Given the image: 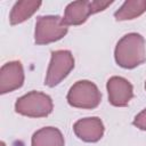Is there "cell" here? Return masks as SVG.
<instances>
[{"instance_id": "8fae6325", "label": "cell", "mask_w": 146, "mask_h": 146, "mask_svg": "<svg viewBox=\"0 0 146 146\" xmlns=\"http://www.w3.org/2000/svg\"><path fill=\"white\" fill-rule=\"evenodd\" d=\"M42 2L41 1H35V0H23V1H17L9 14V22L11 25H17L26 19H29L31 16H33L36 10L41 7Z\"/></svg>"}, {"instance_id": "9a60e30c", "label": "cell", "mask_w": 146, "mask_h": 146, "mask_svg": "<svg viewBox=\"0 0 146 146\" xmlns=\"http://www.w3.org/2000/svg\"><path fill=\"white\" fill-rule=\"evenodd\" d=\"M0 146H6V144H5L3 141H1V143H0Z\"/></svg>"}, {"instance_id": "3957f363", "label": "cell", "mask_w": 146, "mask_h": 146, "mask_svg": "<svg viewBox=\"0 0 146 146\" xmlns=\"http://www.w3.org/2000/svg\"><path fill=\"white\" fill-rule=\"evenodd\" d=\"M66 99L72 107L92 110L100 104L102 94L94 82L89 80H80L70 88Z\"/></svg>"}, {"instance_id": "7c38bea8", "label": "cell", "mask_w": 146, "mask_h": 146, "mask_svg": "<svg viewBox=\"0 0 146 146\" xmlns=\"http://www.w3.org/2000/svg\"><path fill=\"white\" fill-rule=\"evenodd\" d=\"M146 11V0H127L114 13L116 21H131Z\"/></svg>"}, {"instance_id": "5b68a950", "label": "cell", "mask_w": 146, "mask_h": 146, "mask_svg": "<svg viewBox=\"0 0 146 146\" xmlns=\"http://www.w3.org/2000/svg\"><path fill=\"white\" fill-rule=\"evenodd\" d=\"M74 68V57L70 50H55L48 65L44 83L52 88L58 86Z\"/></svg>"}, {"instance_id": "30bf717a", "label": "cell", "mask_w": 146, "mask_h": 146, "mask_svg": "<svg viewBox=\"0 0 146 146\" xmlns=\"http://www.w3.org/2000/svg\"><path fill=\"white\" fill-rule=\"evenodd\" d=\"M64 136L55 127H44L36 130L31 138V146H64Z\"/></svg>"}, {"instance_id": "52a82bcc", "label": "cell", "mask_w": 146, "mask_h": 146, "mask_svg": "<svg viewBox=\"0 0 146 146\" xmlns=\"http://www.w3.org/2000/svg\"><path fill=\"white\" fill-rule=\"evenodd\" d=\"M23 65L18 60L3 64L0 70V94L5 95L19 89L24 83Z\"/></svg>"}, {"instance_id": "8992f818", "label": "cell", "mask_w": 146, "mask_h": 146, "mask_svg": "<svg viewBox=\"0 0 146 146\" xmlns=\"http://www.w3.org/2000/svg\"><path fill=\"white\" fill-rule=\"evenodd\" d=\"M108 102L116 107L127 106L133 97L132 84L122 76H111L106 84Z\"/></svg>"}, {"instance_id": "6da1fadb", "label": "cell", "mask_w": 146, "mask_h": 146, "mask_svg": "<svg viewBox=\"0 0 146 146\" xmlns=\"http://www.w3.org/2000/svg\"><path fill=\"white\" fill-rule=\"evenodd\" d=\"M116 64L122 68H135L146 60V43L141 34L131 32L123 35L114 49Z\"/></svg>"}, {"instance_id": "7a4b0ae2", "label": "cell", "mask_w": 146, "mask_h": 146, "mask_svg": "<svg viewBox=\"0 0 146 146\" xmlns=\"http://www.w3.org/2000/svg\"><path fill=\"white\" fill-rule=\"evenodd\" d=\"M54 110V103L50 96L44 92L32 90L15 103L16 113L27 117H44L48 116Z\"/></svg>"}, {"instance_id": "4fadbf2b", "label": "cell", "mask_w": 146, "mask_h": 146, "mask_svg": "<svg viewBox=\"0 0 146 146\" xmlns=\"http://www.w3.org/2000/svg\"><path fill=\"white\" fill-rule=\"evenodd\" d=\"M133 125L140 130L146 131V108H144L141 112H139L135 119H133Z\"/></svg>"}, {"instance_id": "9c48e42d", "label": "cell", "mask_w": 146, "mask_h": 146, "mask_svg": "<svg viewBox=\"0 0 146 146\" xmlns=\"http://www.w3.org/2000/svg\"><path fill=\"white\" fill-rule=\"evenodd\" d=\"M90 15H92L90 1H73L66 6L63 21L67 26L81 25L88 19Z\"/></svg>"}, {"instance_id": "277c9868", "label": "cell", "mask_w": 146, "mask_h": 146, "mask_svg": "<svg viewBox=\"0 0 146 146\" xmlns=\"http://www.w3.org/2000/svg\"><path fill=\"white\" fill-rule=\"evenodd\" d=\"M68 31V26L59 16H40L35 22L34 41L36 44H48L63 39Z\"/></svg>"}, {"instance_id": "2e32d148", "label": "cell", "mask_w": 146, "mask_h": 146, "mask_svg": "<svg viewBox=\"0 0 146 146\" xmlns=\"http://www.w3.org/2000/svg\"><path fill=\"white\" fill-rule=\"evenodd\" d=\"M145 90H146V81H145Z\"/></svg>"}, {"instance_id": "ba28073f", "label": "cell", "mask_w": 146, "mask_h": 146, "mask_svg": "<svg viewBox=\"0 0 146 146\" xmlns=\"http://www.w3.org/2000/svg\"><path fill=\"white\" fill-rule=\"evenodd\" d=\"M75 136L86 143H96L104 136L105 127L103 121L97 116L78 120L73 125Z\"/></svg>"}, {"instance_id": "5bb4252c", "label": "cell", "mask_w": 146, "mask_h": 146, "mask_svg": "<svg viewBox=\"0 0 146 146\" xmlns=\"http://www.w3.org/2000/svg\"><path fill=\"white\" fill-rule=\"evenodd\" d=\"M113 1H90V9L92 14H97L99 11L105 10L108 6H111Z\"/></svg>"}]
</instances>
